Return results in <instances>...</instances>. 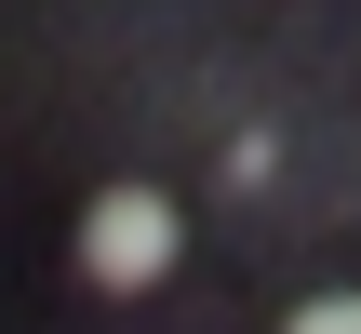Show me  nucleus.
I'll use <instances>...</instances> for the list:
<instances>
[{
    "label": "nucleus",
    "mask_w": 361,
    "mask_h": 334,
    "mask_svg": "<svg viewBox=\"0 0 361 334\" xmlns=\"http://www.w3.org/2000/svg\"><path fill=\"white\" fill-rule=\"evenodd\" d=\"M80 268H94L107 295H147V281L174 268V201H161V187H107V201L80 214Z\"/></svg>",
    "instance_id": "obj_1"
},
{
    "label": "nucleus",
    "mask_w": 361,
    "mask_h": 334,
    "mask_svg": "<svg viewBox=\"0 0 361 334\" xmlns=\"http://www.w3.org/2000/svg\"><path fill=\"white\" fill-rule=\"evenodd\" d=\"M281 334H361V295H308V308H295Z\"/></svg>",
    "instance_id": "obj_2"
}]
</instances>
